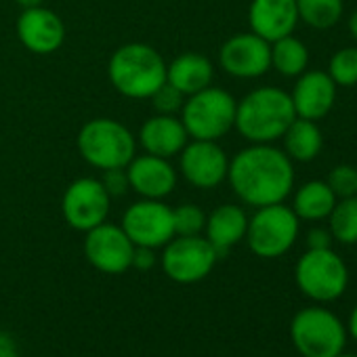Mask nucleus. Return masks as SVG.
<instances>
[{
	"mask_svg": "<svg viewBox=\"0 0 357 357\" xmlns=\"http://www.w3.org/2000/svg\"><path fill=\"white\" fill-rule=\"evenodd\" d=\"M271 68L286 76L298 78L309 68V49L294 34L271 43Z\"/></svg>",
	"mask_w": 357,
	"mask_h": 357,
	"instance_id": "nucleus-24",
	"label": "nucleus"
},
{
	"mask_svg": "<svg viewBox=\"0 0 357 357\" xmlns=\"http://www.w3.org/2000/svg\"><path fill=\"white\" fill-rule=\"evenodd\" d=\"M78 151L99 170L124 168L137 151L135 135L114 118H93L78 132Z\"/></svg>",
	"mask_w": 357,
	"mask_h": 357,
	"instance_id": "nucleus-4",
	"label": "nucleus"
},
{
	"mask_svg": "<svg viewBox=\"0 0 357 357\" xmlns=\"http://www.w3.org/2000/svg\"><path fill=\"white\" fill-rule=\"evenodd\" d=\"M112 86L128 99H149L166 82V61L143 43H128L116 49L107 63Z\"/></svg>",
	"mask_w": 357,
	"mask_h": 357,
	"instance_id": "nucleus-3",
	"label": "nucleus"
},
{
	"mask_svg": "<svg viewBox=\"0 0 357 357\" xmlns=\"http://www.w3.org/2000/svg\"><path fill=\"white\" fill-rule=\"evenodd\" d=\"M290 338L303 357H336L342 353L347 330L332 311L307 307L292 317Z\"/></svg>",
	"mask_w": 357,
	"mask_h": 357,
	"instance_id": "nucleus-6",
	"label": "nucleus"
},
{
	"mask_svg": "<svg viewBox=\"0 0 357 357\" xmlns=\"http://www.w3.org/2000/svg\"><path fill=\"white\" fill-rule=\"evenodd\" d=\"M336 196L328 188L326 181H307L294 192L292 211L298 217V221H324L332 213L336 204Z\"/></svg>",
	"mask_w": 357,
	"mask_h": 357,
	"instance_id": "nucleus-23",
	"label": "nucleus"
},
{
	"mask_svg": "<svg viewBox=\"0 0 357 357\" xmlns=\"http://www.w3.org/2000/svg\"><path fill=\"white\" fill-rule=\"evenodd\" d=\"M336 84L321 70H307L296 78V84L290 93L294 114L305 120H321L326 118L336 103Z\"/></svg>",
	"mask_w": 357,
	"mask_h": 357,
	"instance_id": "nucleus-16",
	"label": "nucleus"
},
{
	"mask_svg": "<svg viewBox=\"0 0 357 357\" xmlns=\"http://www.w3.org/2000/svg\"><path fill=\"white\" fill-rule=\"evenodd\" d=\"M120 227L135 246L164 248L174 238L172 208L162 200L141 198L124 211Z\"/></svg>",
	"mask_w": 357,
	"mask_h": 357,
	"instance_id": "nucleus-11",
	"label": "nucleus"
},
{
	"mask_svg": "<svg viewBox=\"0 0 357 357\" xmlns=\"http://www.w3.org/2000/svg\"><path fill=\"white\" fill-rule=\"evenodd\" d=\"M326 183L338 200L357 196V168L351 164H338L328 172Z\"/></svg>",
	"mask_w": 357,
	"mask_h": 357,
	"instance_id": "nucleus-29",
	"label": "nucleus"
},
{
	"mask_svg": "<svg viewBox=\"0 0 357 357\" xmlns=\"http://www.w3.org/2000/svg\"><path fill=\"white\" fill-rule=\"evenodd\" d=\"M0 357H17V344L5 332H0Z\"/></svg>",
	"mask_w": 357,
	"mask_h": 357,
	"instance_id": "nucleus-34",
	"label": "nucleus"
},
{
	"mask_svg": "<svg viewBox=\"0 0 357 357\" xmlns=\"http://www.w3.org/2000/svg\"><path fill=\"white\" fill-rule=\"evenodd\" d=\"M248 24L250 32L267 43L290 36L298 26L296 0H252L248 7Z\"/></svg>",
	"mask_w": 357,
	"mask_h": 357,
	"instance_id": "nucleus-18",
	"label": "nucleus"
},
{
	"mask_svg": "<svg viewBox=\"0 0 357 357\" xmlns=\"http://www.w3.org/2000/svg\"><path fill=\"white\" fill-rule=\"evenodd\" d=\"M155 263V255H153V248H143V246H135V255H132V267L141 269V271H147L151 269Z\"/></svg>",
	"mask_w": 357,
	"mask_h": 357,
	"instance_id": "nucleus-33",
	"label": "nucleus"
},
{
	"mask_svg": "<svg viewBox=\"0 0 357 357\" xmlns=\"http://www.w3.org/2000/svg\"><path fill=\"white\" fill-rule=\"evenodd\" d=\"M248 217L238 204H221L211 215H206L204 238L213 244L219 257L227 255L238 242L246 238Z\"/></svg>",
	"mask_w": 357,
	"mask_h": 357,
	"instance_id": "nucleus-20",
	"label": "nucleus"
},
{
	"mask_svg": "<svg viewBox=\"0 0 357 357\" xmlns=\"http://www.w3.org/2000/svg\"><path fill=\"white\" fill-rule=\"evenodd\" d=\"M236 105L231 93L219 86H206L200 93L185 97L181 122L192 139L219 141L236 124Z\"/></svg>",
	"mask_w": 357,
	"mask_h": 357,
	"instance_id": "nucleus-5",
	"label": "nucleus"
},
{
	"mask_svg": "<svg viewBox=\"0 0 357 357\" xmlns=\"http://www.w3.org/2000/svg\"><path fill=\"white\" fill-rule=\"evenodd\" d=\"M17 38L30 53L51 55L61 49L66 40V26L57 13L45 9L43 5L24 9L17 20Z\"/></svg>",
	"mask_w": 357,
	"mask_h": 357,
	"instance_id": "nucleus-15",
	"label": "nucleus"
},
{
	"mask_svg": "<svg viewBox=\"0 0 357 357\" xmlns=\"http://www.w3.org/2000/svg\"><path fill=\"white\" fill-rule=\"evenodd\" d=\"M17 5H22L24 9H34V7H40L43 0H15Z\"/></svg>",
	"mask_w": 357,
	"mask_h": 357,
	"instance_id": "nucleus-37",
	"label": "nucleus"
},
{
	"mask_svg": "<svg viewBox=\"0 0 357 357\" xmlns=\"http://www.w3.org/2000/svg\"><path fill=\"white\" fill-rule=\"evenodd\" d=\"M298 227V217L284 202L263 206L248 219L246 242L257 257L278 259L294 246Z\"/></svg>",
	"mask_w": 357,
	"mask_h": 357,
	"instance_id": "nucleus-7",
	"label": "nucleus"
},
{
	"mask_svg": "<svg viewBox=\"0 0 357 357\" xmlns=\"http://www.w3.org/2000/svg\"><path fill=\"white\" fill-rule=\"evenodd\" d=\"M86 261L101 273L118 275L132 267L135 244L128 240L124 229L114 223H101L86 231L84 238Z\"/></svg>",
	"mask_w": 357,
	"mask_h": 357,
	"instance_id": "nucleus-13",
	"label": "nucleus"
},
{
	"mask_svg": "<svg viewBox=\"0 0 357 357\" xmlns=\"http://www.w3.org/2000/svg\"><path fill=\"white\" fill-rule=\"evenodd\" d=\"M103 183L105 192L109 194V198L114 196H124L128 190H130V183H128V174H126V166L124 168H109V170H103V176L99 178Z\"/></svg>",
	"mask_w": 357,
	"mask_h": 357,
	"instance_id": "nucleus-31",
	"label": "nucleus"
},
{
	"mask_svg": "<svg viewBox=\"0 0 357 357\" xmlns=\"http://www.w3.org/2000/svg\"><path fill=\"white\" fill-rule=\"evenodd\" d=\"M294 118L290 93L278 86H259L238 101L234 128L250 143H273L282 139Z\"/></svg>",
	"mask_w": 357,
	"mask_h": 357,
	"instance_id": "nucleus-2",
	"label": "nucleus"
},
{
	"mask_svg": "<svg viewBox=\"0 0 357 357\" xmlns=\"http://www.w3.org/2000/svg\"><path fill=\"white\" fill-rule=\"evenodd\" d=\"M328 219H330L328 231H330L332 240H336L344 246L357 244V196L336 200Z\"/></svg>",
	"mask_w": 357,
	"mask_h": 357,
	"instance_id": "nucleus-26",
	"label": "nucleus"
},
{
	"mask_svg": "<svg viewBox=\"0 0 357 357\" xmlns=\"http://www.w3.org/2000/svg\"><path fill=\"white\" fill-rule=\"evenodd\" d=\"M174 236H202L206 215L198 204H181L172 208Z\"/></svg>",
	"mask_w": 357,
	"mask_h": 357,
	"instance_id": "nucleus-28",
	"label": "nucleus"
},
{
	"mask_svg": "<svg viewBox=\"0 0 357 357\" xmlns=\"http://www.w3.org/2000/svg\"><path fill=\"white\" fill-rule=\"evenodd\" d=\"M328 76L336 86L351 89L357 84V47H342L330 57Z\"/></svg>",
	"mask_w": 357,
	"mask_h": 357,
	"instance_id": "nucleus-27",
	"label": "nucleus"
},
{
	"mask_svg": "<svg viewBox=\"0 0 357 357\" xmlns=\"http://www.w3.org/2000/svg\"><path fill=\"white\" fill-rule=\"evenodd\" d=\"M294 280L305 296L319 303H330L347 290L349 271L344 261L332 248H309L296 263Z\"/></svg>",
	"mask_w": 357,
	"mask_h": 357,
	"instance_id": "nucleus-8",
	"label": "nucleus"
},
{
	"mask_svg": "<svg viewBox=\"0 0 357 357\" xmlns=\"http://www.w3.org/2000/svg\"><path fill=\"white\" fill-rule=\"evenodd\" d=\"M151 105L155 107L158 114H176L181 112L183 103H185V95L181 91H176L172 84L164 82L151 97H149Z\"/></svg>",
	"mask_w": 357,
	"mask_h": 357,
	"instance_id": "nucleus-30",
	"label": "nucleus"
},
{
	"mask_svg": "<svg viewBox=\"0 0 357 357\" xmlns=\"http://www.w3.org/2000/svg\"><path fill=\"white\" fill-rule=\"evenodd\" d=\"M219 63L234 78H261L271 70V43L255 32L234 34L221 45Z\"/></svg>",
	"mask_w": 357,
	"mask_h": 357,
	"instance_id": "nucleus-14",
	"label": "nucleus"
},
{
	"mask_svg": "<svg viewBox=\"0 0 357 357\" xmlns=\"http://www.w3.org/2000/svg\"><path fill=\"white\" fill-rule=\"evenodd\" d=\"M298 22L313 30H330L344 15V0H296Z\"/></svg>",
	"mask_w": 357,
	"mask_h": 357,
	"instance_id": "nucleus-25",
	"label": "nucleus"
},
{
	"mask_svg": "<svg viewBox=\"0 0 357 357\" xmlns=\"http://www.w3.org/2000/svg\"><path fill=\"white\" fill-rule=\"evenodd\" d=\"M213 78H215V68L211 59L196 51L176 55L166 66V82L172 84L176 91H181L185 97L211 86Z\"/></svg>",
	"mask_w": 357,
	"mask_h": 357,
	"instance_id": "nucleus-21",
	"label": "nucleus"
},
{
	"mask_svg": "<svg viewBox=\"0 0 357 357\" xmlns=\"http://www.w3.org/2000/svg\"><path fill=\"white\" fill-rule=\"evenodd\" d=\"M336 357H357V355H349V353H347V355H344V353H338V355H336Z\"/></svg>",
	"mask_w": 357,
	"mask_h": 357,
	"instance_id": "nucleus-38",
	"label": "nucleus"
},
{
	"mask_svg": "<svg viewBox=\"0 0 357 357\" xmlns=\"http://www.w3.org/2000/svg\"><path fill=\"white\" fill-rule=\"evenodd\" d=\"M219 261L204 236H174L162 250V271L176 284H196L211 275Z\"/></svg>",
	"mask_w": 357,
	"mask_h": 357,
	"instance_id": "nucleus-9",
	"label": "nucleus"
},
{
	"mask_svg": "<svg viewBox=\"0 0 357 357\" xmlns=\"http://www.w3.org/2000/svg\"><path fill=\"white\" fill-rule=\"evenodd\" d=\"M284 141V153L292 162H311L321 153L324 147V135L317 122L305 120V118H294L286 132L282 135Z\"/></svg>",
	"mask_w": 357,
	"mask_h": 357,
	"instance_id": "nucleus-22",
	"label": "nucleus"
},
{
	"mask_svg": "<svg viewBox=\"0 0 357 357\" xmlns=\"http://www.w3.org/2000/svg\"><path fill=\"white\" fill-rule=\"evenodd\" d=\"M178 170L196 190H215L227 181L229 158L217 141L192 139L178 153Z\"/></svg>",
	"mask_w": 357,
	"mask_h": 357,
	"instance_id": "nucleus-12",
	"label": "nucleus"
},
{
	"mask_svg": "<svg viewBox=\"0 0 357 357\" xmlns=\"http://www.w3.org/2000/svg\"><path fill=\"white\" fill-rule=\"evenodd\" d=\"M349 332H351V336L357 340V305H355V309H353V313H351V317H349Z\"/></svg>",
	"mask_w": 357,
	"mask_h": 357,
	"instance_id": "nucleus-36",
	"label": "nucleus"
},
{
	"mask_svg": "<svg viewBox=\"0 0 357 357\" xmlns=\"http://www.w3.org/2000/svg\"><path fill=\"white\" fill-rule=\"evenodd\" d=\"M332 244V236L328 229H321V227H315L307 234V246L311 250H319V248H330Z\"/></svg>",
	"mask_w": 357,
	"mask_h": 357,
	"instance_id": "nucleus-32",
	"label": "nucleus"
},
{
	"mask_svg": "<svg viewBox=\"0 0 357 357\" xmlns=\"http://www.w3.org/2000/svg\"><path fill=\"white\" fill-rule=\"evenodd\" d=\"M190 135L181 118H176L174 114H155L147 118L139 130V143L145 149V153L166 160L181 153Z\"/></svg>",
	"mask_w": 357,
	"mask_h": 357,
	"instance_id": "nucleus-19",
	"label": "nucleus"
},
{
	"mask_svg": "<svg viewBox=\"0 0 357 357\" xmlns=\"http://www.w3.org/2000/svg\"><path fill=\"white\" fill-rule=\"evenodd\" d=\"M112 198L103 183L93 176L76 178L68 185L61 198V213L66 223L76 231H91L93 227L105 223L109 215Z\"/></svg>",
	"mask_w": 357,
	"mask_h": 357,
	"instance_id": "nucleus-10",
	"label": "nucleus"
},
{
	"mask_svg": "<svg viewBox=\"0 0 357 357\" xmlns=\"http://www.w3.org/2000/svg\"><path fill=\"white\" fill-rule=\"evenodd\" d=\"M347 24H349V34H351L353 40L357 43V9L349 15V22H347Z\"/></svg>",
	"mask_w": 357,
	"mask_h": 357,
	"instance_id": "nucleus-35",
	"label": "nucleus"
},
{
	"mask_svg": "<svg viewBox=\"0 0 357 357\" xmlns=\"http://www.w3.org/2000/svg\"><path fill=\"white\" fill-rule=\"evenodd\" d=\"M227 181L252 208L282 204L294 188V162L271 143H252L229 160Z\"/></svg>",
	"mask_w": 357,
	"mask_h": 357,
	"instance_id": "nucleus-1",
	"label": "nucleus"
},
{
	"mask_svg": "<svg viewBox=\"0 0 357 357\" xmlns=\"http://www.w3.org/2000/svg\"><path fill=\"white\" fill-rule=\"evenodd\" d=\"M126 174L130 190L141 198L162 200L176 188V170L166 158H158L151 153L135 155L126 164Z\"/></svg>",
	"mask_w": 357,
	"mask_h": 357,
	"instance_id": "nucleus-17",
	"label": "nucleus"
}]
</instances>
